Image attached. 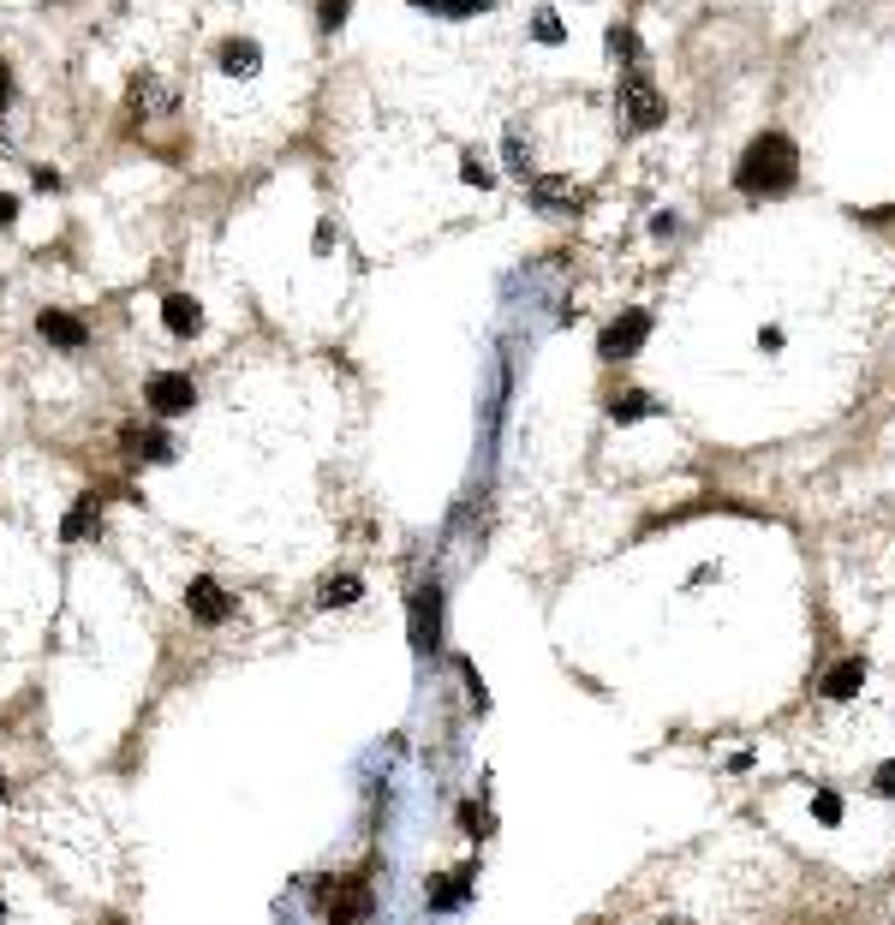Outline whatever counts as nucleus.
<instances>
[{"label":"nucleus","instance_id":"obj_29","mask_svg":"<svg viewBox=\"0 0 895 925\" xmlns=\"http://www.w3.org/2000/svg\"><path fill=\"white\" fill-rule=\"evenodd\" d=\"M0 920H7V902H0Z\"/></svg>","mask_w":895,"mask_h":925},{"label":"nucleus","instance_id":"obj_15","mask_svg":"<svg viewBox=\"0 0 895 925\" xmlns=\"http://www.w3.org/2000/svg\"><path fill=\"white\" fill-rule=\"evenodd\" d=\"M358 591H365L358 574H329L323 591H317V603H323V610H347V603H358Z\"/></svg>","mask_w":895,"mask_h":925},{"label":"nucleus","instance_id":"obj_11","mask_svg":"<svg viewBox=\"0 0 895 925\" xmlns=\"http://www.w3.org/2000/svg\"><path fill=\"white\" fill-rule=\"evenodd\" d=\"M132 113H144V120H162V113H174V91L156 79V72L132 79Z\"/></svg>","mask_w":895,"mask_h":925},{"label":"nucleus","instance_id":"obj_30","mask_svg":"<svg viewBox=\"0 0 895 925\" xmlns=\"http://www.w3.org/2000/svg\"><path fill=\"white\" fill-rule=\"evenodd\" d=\"M0 794H7V782H0Z\"/></svg>","mask_w":895,"mask_h":925},{"label":"nucleus","instance_id":"obj_13","mask_svg":"<svg viewBox=\"0 0 895 925\" xmlns=\"http://www.w3.org/2000/svg\"><path fill=\"white\" fill-rule=\"evenodd\" d=\"M502 156H508V173H514V180H532V173H537L532 137L520 132V125H508V144H502Z\"/></svg>","mask_w":895,"mask_h":925},{"label":"nucleus","instance_id":"obj_19","mask_svg":"<svg viewBox=\"0 0 895 925\" xmlns=\"http://www.w3.org/2000/svg\"><path fill=\"white\" fill-rule=\"evenodd\" d=\"M126 442H132V448L144 454V460H174V442L162 436V430H150V436H138V430H132V436H126Z\"/></svg>","mask_w":895,"mask_h":925},{"label":"nucleus","instance_id":"obj_16","mask_svg":"<svg viewBox=\"0 0 895 925\" xmlns=\"http://www.w3.org/2000/svg\"><path fill=\"white\" fill-rule=\"evenodd\" d=\"M96 519H102V508H96V496H79V508L67 514V526H60V538H67V543H79L84 531L96 526Z\"/></svg>","mask_w":895,"mask_h":925},{"label":"nucleus","instance_id":"obj_21","mask_svg":"<svg viewBox=\"0 0 895 925\" xmlns=\"http://www.w3.org/2000/svg\"><path fill=\"white\" fill-rule=\"evenodd\" d=\"M347 7L353 0H317V24H323V31H341V24H347Z\"/></svg>","mask_w":895,"mask_h":925},{"label":"nucleus","instance_id":"obj_17","mask_svg":"<svg viewBox=\"0 0 895 925\" xmlns=\"http://www.w3.org/2000/svg\"><path fill=\"white\" fill-rule=\"evenodd\" d=\"M413 7H425V12H442V19H478V12H490L496 0H413Z\"/></svg>","mask_w":895,"mask_h":925},{"label":"nucleus","instance_id":"obj_28","mask_svg":"<svg viewBox=\"0 0 895 925\" xmlns=\"http://www.w3.org/2000/svg\"><path fill=\"white\" fill-rule=\"evenodd\" d=\"M12 156V137H7V125H0V161H7Z\"/></svg>","mask_w":895,"mask_h":925},{"label":"nucleus","instance_id":"obj_12","mask_svg":"<svg viewBox=\"0 0 895 925\" xmlns=\"http://www.w3.org/2000/svg\"><path fill=\"white\" fill-rule=\"evenodd\" d=\"M162 323H168L174 328V335H198V328H203V305H198V299H191V293H174V299H162Z\"/></svg>","mask_w":895,"mask_h":925},{"label":"nucleus","instance_id":"obj_9","mask_svg":"<svg viewBox=\"0 0 895 925\" xmlns=\"http://www.w3.org/2000/svg\"><path fill=\"white\" fill-rule=\"evenodd\" d=\"M215 67H222L227 79H251V72L263 67V48L251 43V36H227V43H222V55H215Z\"/></svg>","mask_w":895,"mask_h":925},{"label":"nucleus","instance_id":"obj_7","mask_svg":"<svg viewBox=\"0 0 895 925\" xmlns=\"http://www.w3.org/2000/svg\"><path fill=\"white\" fill-rule=\"evenodd\" d=\"M186 610L198 615V621H210V627H222L227 615H234V598H227L215 579H191V591H186Z\"/></svg>","mask_w":895,"mask_h":925},{"label":"nucleus","instance_id":"obj_27","mask_svg":"<svg viewBox=\"0 0 895 925\" xmlns=\"http://www.w3.org/2000/svg\"><path fill=\"white\" fill-rule=\"evenodd\" d=\"M7 103H12V72L0 67V108H7Z\"/></svg>","mask_w":895,"mask_h":925},{"label":"nucleus","instance_id":"obj_5","mask_svg":"<svg viewBox=\"0 0 895 925\" xmlns=\"http://www.w3.org/2000/svg\"><path fill=\"white\" fill-rule=\"evenodd\" d=\"M144 400H150V412H162V418H179V412H191L198 388H191V376H179V371H162V376H150Z\"/></svg>","mask_w":895,"mask_h":925},{"label":"nucleus","instance_id":"obj_14","mask_svg":"<svg viewBox=\"0 0 895 925\" xmlns=\"http://www.w3.org/2000/svg\"><path fill=\"white\" fill-rule=\"evenodd\" d=\"M472 878H478V872H448V884H437V890H430L425 896V902L430 908H437V914H448V908H460V902H466V896H472Z\"/></svg>","mask_w":895,"mask_h":925},{"label":"nucleus","instance_id":"obj_23","mask_svg":"<svg viewBox=\"0 0 895 925\" xmlns=\"http://www.w3.org/2000/svg\"><path fill=\"white\" fill-rule=\"evenodd\" d=\"M609 48H616V60H639V36L633 31H609Z\"/></svg>","mask_w":895,"mask_h":925},{"label":"nucleus","instance_id":"obj_1","mask_svg":"<svg viewBox=\"0 0 895 925\" xmlns=\"http://www.w3.org/2000/svg\"><path fill=\"white\" fill-rule=\"evenodd\" d=\"M795 173H800V161H795V144H788L783 132H764L759 144L740 156V168H735V185L747 197H776V192H788L795 185Z\"/></svg>","mask_w":895,"mask_h":925},{"label":"nucleus","instance_id":"obj_25","mask_svg":"<svg viewBox=\"0 0 895 925\" xmlns=\"http://www.w3.org/2000/svg\"><path fill=\"white\" fill-rule=\"evenodd\" d=\"M872 789L884 794V801H895V765H884V770H878V777H872Z\"/></svg>","mask_w":895,"mask_h":925},{"label":"nucleus","instance_id":"obj_10","mask_svg":"<svg viewBox=\"0 0 895 925\" xmlns=\"http://www.w3.org/2000/svg\"><path fill=\"white\" fill-rule=\"evenodd\" d=\"M860 687H866V663H860V657H848V663L830 669L824 687H818V693H824L830 705H848V699H860Z\"/></svg>","mask_w":895,"mask_h":925},{"label":"nucleus","instance_id":"obj_20","mask_svg":"<svg viewBox=\"0 0 895 925\" xmlns=\"http://www.w3.org/2000/svg\"><path fill=\"white\" fill-rule=\"evenodd\" d=\"M532 36H537V43H549V48H556L561 43V36H568V31H561V19H556V12H537V19H532Z\"/></svg>","mask_w":895,"mask_h":925},{"label":"nucleus","instance_id":"obj_2","mask_svg":"<svg viewBox=\"0 0 895 925\" xmlns=\"http://www.w3.org/2000/svg\"><path fill=\"white\" fill-rule=\"evenodd\" d=\"M526 192H532V209H544V215H580L592 204V192L580 180H561V173H532Z\"/></svg>","mask_w":895,"mask_h":925},{"label":"nucleus","instance_id":"obj_26","mask_svg":"<svg viewBox=\"0 0 895 925\" xmlns=\"http://www.w3.org/2000/svg\"><path fill=\"white\" fill-rule=\"evenodd\" d=\"M7 221H19V197H0V227Z\"/></svg>","mask_w":895,"mask_h":925},{"label":"nucleus","instance_id":"obj_8","mask_svg":"<svg viewBox=\"0 0 895 925\" xmlns=\"http://www.w3.org/2000/svg\"><path fill=\"white\" fill-rule=\"evenodd\" d=\"M36 335H43L48 347H67V352H79L84 340H90V328H84L72 311H43V316H36Z\"/></svg>","mask_w":895,"mask_h":925},{"label":"nucleus","instance_id":"obj_24","mask_svg":"<svg viewBox=\"0 0 895 925\" xmlns=\"http://www.w3.org/2000/svg\"><path fill=\"white\" fill-rule=\"evenodd\" d=\"M460 180H466V185H490L496 173L484 168V156H466V168H460Z\"/></svg>","mask_w":895,"mask_h":925},{"label":"nucleus","instance_id":"obj_18","mask_svg":"<svg viewBox=\"0 0 895 925\" xmlns=\"http://www.w3.org/2000/svg\"><path fill=\"white\" fill-rule=\"evenodd\" d=\"M645 412H657V400L639 395V388H633V395H616V400H609V418H616V424H633V418H645Z\"/></svg>","mask_w":895,"mask_h":925},{"label":"nucleus","instance_id":"obj_6","mask_svg":"<svg viewBox=\"0 0 895 925\" xmlns=\"http://www.w3.org/2000/svg\"><path fill=\"white\" fill-rule=\"evenodd\" d=\"M437 633H442V591L437 586H418V598H413V645H418V651H430Z\"/></svg>","mask_w":895,"mask_h":925},{"label":"nucleus","instance_id":"obj_22","mask_svg":"<svg viewBox=\"0 0 895 925\" xmlns=\"http://www.w3.org/2000/svg\"><path fill=\"white\" fill-rule=\"evenodd\" d=\"M812 813L824 818V824H842V801H836L830 789H818V794H812Z\"/></svg>","mask_w":895,"mask_h":925},{"label":"nucleus","instance_id":"obj_3","mask_svg":"<svg viewBox=\"0 0 895 925\" xmlns=\"http://www.w3.org/2000/svg\"><path fill=\"white\" fill-rule=\"evenodd\" d=\"M621 113H626V125H639V132H651V125H663V96H657V84L645 79V72H626L621 79Z\"/></svg>","mask_w":895,"mask_h":925},{"label":"nucleus","instance_id":"obj_4","mask_svg":"<svg viewBox=\"0 0 895 925\" xmlns=\"http://www.w3.org/2000/svg\"><path fill=\"white\" fill-rule=\"evenodd\" d=\"M645 335H651V311H626V316H616V323L604 328L597 352H604V359H633V352L645 347Z\"/></svg>","mask_w":895,"mask_h":925}]
</instances>
